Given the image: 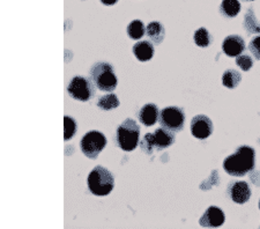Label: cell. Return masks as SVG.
Listing matches in <instances>:
<instances>
[{
	"label": "cell",
	"mask_w": 260,
	"mask_h": 229,
	"mask_svg": "<svg viewBox=\"0 0 260 229\" xmlns=\"http://www.w3.org/2000/svg\"><path fill=\"white\" fill-rule=\"evenodd\" d=\"M255 152L249 146H241L223 161V169L232 176L242 177L254 169Z\"/></svg>",
	"instance_id": "1"
},
{
	"label": "cell",
	"mask_w": 260,
	"mask_h": 229,
	"mask_svg": "<svg viewBox=\"0 0 260 229\" xmlns=\"http://www.w3.org/2000/svg\"><path fill=\"white\" fill-rule=\"evenodd\" d=\"M89 77L96 88L102 91H114L118 83L114 66L107 61L95 62L89 70Z\"/></svg>",
	"instance_id": "2"
},
{
	"label": "cell",
	"mask_w": 260,
	"mask_h": 229,
	"mask_svg": "<svg viewBox=\"0 0 260 229\" xmlns=\"http://www.w3.org/2000/svg\"><path fill=\"white\" fill-rule=\"evenodd\" d=\"M116 141L120 149L132 152L138 147L140 141V126L136 120L126 118L117 127Z\"/></svg>",
	"instance_id": "3"
},
{
	"label": "cell",
	"mask_w": 260,
	"mask_h": 229,
	"mask_svg": "<svg viewBox=\"0 0 260 229\" xmlns=\"http://www.w3.org/2000/svg\"><path fill=\"white\" fill-rule=\"evenodd\" d=\"M88 189L93 194L103 197L108 195L114 190L115 178L107 168L98 166L91 170L87 180Z\"/></svg>",
	"instance_id": "4"
},
{
	"label": "cell",
	"mask_w": 260,
	"mask_h": 229,
	"mask_svg": "<svg viewBox=\"0 0 260 229\" xmlns=\"http://www.w3.org/2000/svg\"><path fill=\"white\" fill-rule=\"evenodd\" d=\"M175 141L174 133L167 128H157L154 133H147L141 140V149L146 154H152L154 149L162 151L170 147Z\"/></svg>",
	"instance_id": "5"
},
{
	"label": "cell",
	"mask_w": 260,
	"mask_h": 229,
	"mask_svg": "<svg viewBox=\"0 0 260 229\" xmlns=\"http://www.w3.org/2000/svg\"><path fill=\"white\" fill-rule=\"evenodd\" d=\"M107 138L103 133L99 131H90L86 133L81 139L80 147L82 153L88 159L95 160L98 159L100 153L106 148Z\"/></svg>",
	"instance_id": "6"
},
{
	"label": "cell",
	"mask_w": 260,
	"mask_h": 229,
	"mask_svg": "<svg viewBox=\"0 0 260 229\" xmlns=\"http://www.w3.org/2000/svg\"><path fill=\"white\" fill-rule=\"evenodd\" d=\"M158 122L163 128L171 132H180L185 123V115L178 107H167L160 112Z\"/></svg>",
	"instance_id": "7"
},
{
	"label": "cell",
	"mask_w": 260,
	"mask_h": 229,
	"mask_svg": "<svg viewBox=\"0 0 260 229\" xmlns=\"http://www.w3.org/2000/svg\"><path fill=\"white\" fill-rule=\"evenodd\" d=\"M94 83L83 77H74L67 86V93L77 101L87 102L94 95Z\"/></svg>",
	"instance_id": "8"
},
{
	"label": "cell",
	"mask_w": 260,
	"mask_h": 229,
	"mask_svg": "<svg viewBox=\"0 0 260 229\" xmlns=\"http://www.w3.org/2000/svg\"><path fill=\"white\" fill-rule=\"evenodd\" d=\"M213 132V123L206 115H197L191 120V133L197 139H207Z\"/></svg>",
	"instance_id": "9"
},
{
	"label": "cell",
	"mask_w": 260,
	"mask_h": 229,
	"mask_svg": "<svg viewBox=\"0 0 260 229\" xmlns=\"http://www.w3.org/2000/svg\"><path fill=\"white\" fill-rule=\"evenodd\" d=\"M225 215L223 211L221 208L216 206L208 207L204 215L200 219V226L207 227V228H214V227H220L224 223Z\"/></svg>",
	"instance_id": "10"
},
{
	"label": "cell",
	"mask_w": 260,
	"mask_h": 229,
	"mask_svg": "<svg viewBox=\"0 0 260 229\" xmlns=\"http://www.w3.org/2000/svg\"><path fill=\"white\" fill-rule=\"evenodd\" d=\"M228 193L234 203L245 204L251 197V189L246 182L237 181L229 185Z\"/></svg>",
	"instance_id": "11"
},
{
	"label": "cell",
	"mask_w": 260,
	"mask_h": 229,
	"mask_svg": "<svg viewBox=\"0 0 260 229\" xmlns=\"http://www.w3.org/2000/svg\"><path fill=\"white\" fill-rule=\"evenodd\" d=\"M222 49H223V52L227 56L238 57L245 50L244 40L241 36L230 35L224 39L223 43H222Z\"/></svg>",
	"instance_id": "12"
},
{
	"label": "cell",
	"mask_w": 260,
	"mask_h": 229,
	"mask_svg": "<svg viewBox=\"0 0 260 229\" xmlns=\"http://www.w3.org/2000/svg\"><path fill=\"white\" fill-rule=\"evenodd\" d=\"M138 117H139V120L142 125H145L147 127L153 126L157 122L158 118H160V110L153 103L145 104L140 109Z\"/></svg>",
	"instance_id": "13"
},
{
	"label": "cell",
	"mask_w": 260,
	"mask_h": 229,
	"mask_svg": "<svg viewBox=\"0 0 260 229\" xmlns=\"http://www.w3.org/2000/svg\"><path fill=\"white\" fill-rule=\"evenodd\" d=\"M133 53L138 60L148 61L154 56V45L148 41H141L134 44Z\"/></svg>",
	"instance_id": "14"
},
{
	"label": "cell",
	"mask_w": 260,
	"mask_h": 229,
	"mask_svg": "<svg viewBox=\"0 0 260 229\" xmlns=\"http://www.w3.org/2000/svg\"><path fill=\"white\" fill-rule=\"evenodd\" d=\"M146 34L153 43L160 45L163 42V40H165L166 30H165V27L162 26V23L153 21V22H150L148 26H147Z\"/></svg>",
	"instance_id": "15"
},
{
	"label": "cell",
	"mask_w": 260,
	"mask_h": 229,
	"mask_svg": "<svg viewBox=\"0 0 260 229\" xmlns=\"http://www.w3.org/2000/svg\"><path fill=\"white\" fill-rule=\"evenodd\" d=\"M220 11L227 18H235L241 11V3L238 0H222Z\"/></svg>",
	"instance_id": "16"
},
{
	"label": "cell",
	"mask_w": 260,
	"mask_h": 229,
	"mask_svg": "<svg viewBox=\"0 0 260 229\" xmlns=\"http://www.w3.org/2000/svg\"><path fill=\"white\" fill-rule=\"evenodd\" d=\"M242 80L241 74L235 70H227L222 76V83L229 89H234L240 85Z\"/></svg>",
	"instance_id": "17"
},
{
	"label": "cell",
	"mask_w": 260,
	"mask_h": 229,
	"mask_svg": "<svg viewBox=\"0 0 260 229\" xmlns=\"http://www.w3.org/2000/svg\"><path fill=\"white\" fill-rule=\"evenodd\" d=\"M119 106V100L115 94H108L101 96L98 101V107L101 110H112Z\"/></svg>",
	"instance_id": "18"
},
{
	"label": "cell",
	"mask_w": 260,
	"mask_h": 229,
	"mask_svg": "<svg viewBox=\"0 0 260 229\" xmlns=\"http://www.w3.org/2000/svg\"><path fill=\"white\" fill-rule=\"evenodd\" d=\"M145 26L140 20H134L127 26L128 37L132 40H140L145 35Z\"/></svg>",
	"instance_id": "19"
},
{
	"label": "cell",
	"mask_w": 260,
	"mask_h": 229,
	"mask_svg": "<svg viewBox=\"0 0 260 229\" xmlns=\"http://www.w3.org/2000/svg\"><path fill=\"white\" fill-rule=\"evenodd\" d=\"M211 35L206 28H199L198 30L194 32V42L200 48H206L211 44Z\"/></svg>",
	"instance_id": "20"
},
{
	"label": "cell",
	"mask_w": 260,
	"mask_h": 229,
	"mask_svg": "<svg viewBox=\"0 0 260 229\" xmlns=\"http://www.w3.org/2000/svg\"><path fill=\"white\" fill-rule=\"evenodd\" d=\"M64 126H65L64 139H65V141L71 140L74 137L75 133H77V128H78L77 122H75V120L72 117H70V116H65V117H64Z\"/></svg>",
	"instance_id": "21"
},
{
	"label": "cell",
	"mask_w": 260,
	"mask_h": 229,
	"mask_svg": "<svg viewBox=\"0 0 260 229\" xmlns=\"http://www.w3.org/2000/svg\"><path fill=\"white\" fill-rule=\"evenodd\" d=\"M245 28L250 32H260V23L255 21V16L252 10L247 12L245 16Z\"/></svg>",
	"instance_id": "22"
},
{
	"label": "cell",
	"mask_w": 260,
	"mask_h": 229,
	"mask_svg": "<svg viewBox=\"0 0 260 229\" xmlns=\"http://www.w3.org/2000/svg\"><path fill=\"white\" fill-rule=\"evenodd\" d=\"M236 64L240 66L243 71H249L253 66L252 58L247 55H240L236 59Z\"/></svg>",
	"instance_id": "23"
},
{
	"label": "cell",
	"mask_w": 260,
	"mask_h": 229,
	"mask_svg": "<svg viewBox=\"0 0 260 229\" xmlns=\"http://www.w3.org/2000/svg\"><path fill=\"white\" fill-rule=\"evenodd\" d=\"M249 50L254 56L255 59L260 60V36H255L254 39L251 40L249 44Z\"/></svg>",
	"instance_id": "24"
},
{
	"label": "cell",
	"mask_w": 260,
	"mask_h": 229,
	"mask_svg": "<svg viewBox=\"0 0 260 229\" xmlns=\"http://www.w3.org/2000/svg\"><path fill=\"white\" fill-rule=\"evenodd\" d=\"M117 2H118V0H101V3H102L103 5H106V6L115 5Z\"/></svg>",
	"instance_id": "25"
},
{
	"label": "cell",
	"mask_w": 260,
	"mask_h": 229,
	"mask_svg": "<svg viewBox=\"0 0 260 229\" xmlns=\"http://www.w3.org/2000/svg\"><path fill=\"white\" fill-rule=\"evenodd\" d=\"M243 2H252V0H243Z\"/></svg>",
	"instance_id": "26"
},
{
	"label": "cell",
	"mask_w": 260,
	"mask_h": 229,
	"mask_svg": "<svg viewBox=\"0 0 260 229\" xmlns=\"http://www.w3.org/2000/svg\"><path fill=\"white\" fill-rule=\"evenodd\" d=\"M259 210H260V201H259Z\"/></svg>",
	"instance_id": "27"
}]
</instances>
